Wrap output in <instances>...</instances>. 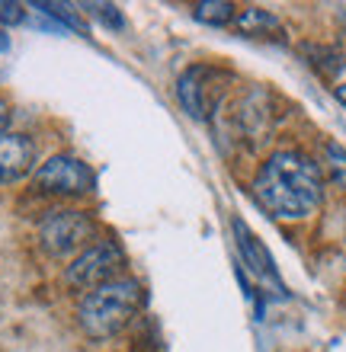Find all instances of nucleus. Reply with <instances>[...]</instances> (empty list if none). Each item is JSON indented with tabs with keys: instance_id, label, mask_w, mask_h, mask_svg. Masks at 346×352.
<instances>
[{
	"instance_id": "nucleus-1",
	"label": "nucleus",
	"mask_w": 346,
	"mask_h": 352,
	"mask_svg": "<svg viewBox=\"0 0 346 352\" xmlns=\"http://www.w3.org/2000/svg\"><path fill=\"white\" fill-rule=\"evenodd\" d=\"M253 199L279 221H305L324 205V170L305 151H272L253 176Z\"/></svg>"
},
{
	"instance_id": "nucleus-2",
	"label": "nucleus",
	"mask_w": 346,
	"mask_h": 352,
	"mask_svg": "<svg viewBox=\"0 0 346 352\" xmlns=\"http://www.w3.org/2000/svg\"><path fill=\"white\" fill-rule=\"evenodd\" d=\"M141 307H144V285L131 276H119L80 298L77 324L90 340H109L138 317Z\"/></svg>"
},
{
	"instance_id": "nucleus-3",
	"label": "nucleus",
	"mask_w": 346,
	"mask_h": 352,
	"mask_svg": "<svg viewBox=\"0 0 346 352\" xmlns=\"http://www.w3.org/2000/svg\"><path fill=\"white\" fill-rule=\"evenodd\" d=\"M96 221L80 208H55L48 212L39 224V243L48 256L65 260V256H77L94 243Z\"/></svg>"
},
{
	"instance_id": "nucleus-4",
	"label": "nucleus",
	"mask_w": 346,
	"mask_h": 352,
	"mask_svg": "<svg viewBox=\"0 0 346 352\" xmlns=\"http://www.w3.org/2000/svg\"><path fill=\"white\" fill-rule=\"evenodd\" d=\"M228 77L231 74L215 65H189L177 77V100L189 119L208 122L215 116L221 106V96H225Z\"/></svg>"
},
{
	"instance_id": "nucleus-5",
	"label": "nucleus",
	"mask_w": 346,
	"mask_h": 352,
	"mask_svg": "<svg viewBox=\"0 0 346 352\" xmlns=\"http://www.w3.org/2000/svg\"><path fill=\"white\" fill-rule=\"evenodd\" d=\"M122 269H125V250L119 247V241L103 237V241H94L87 250L77 253L74 260H71V266H67L65 278L71 288L87 295V292H94V288L119 278Z\"/></svg>"
},
{
	"instance_id": "nucleus-6",
	"label": "nucleus",
	"mask_w": 346,
	"mask_h": 352,
	"mask_svg": "<svg viewBox=\"0 0 346 352\" xmlns=\"http://www.w3.org/2000/svg\"><path fill=\"white\" fill-rule=\"evenodd\" d=\"M32 189L42 195L80 199V195H90L96 189V176L74 154H55L32 170Z\"/></svg>"
},
{
	"instance_id": "nucleus-7",
	"label": "nucleus",
	"mask_w": 346,
	"mask_h": 352,
	"mask_svg": "<svg viewBox=\"0 0 346 352\" xmlns=\"http://www.w3.org/2000/svg\"><path fill=\"white\" fill-rule=\"evenodd\" d=\"M231 228H234V241H237V253H241V260H244V266H247V272H250L260 285L276 288V295H282V292H285V285L279 282V269H276L272 253L266 250V243H263L260 237H257V234H253L250 228L241 221V218H234Z\"/></svg>"
},
{
	"instance_id": "nucleus-8",
	"label": "nucleus",
	"mask_w": 346,
	"mask_h": 352,
	"mask_svg": "<svg viewBox=\"0 0 346 352\" xmlns=\"http://www.w3.org/2000/svg\"><path fill=\"white\" fill-rule=\"evenodd\" d=\"M32 164H36V144L29 135H19V131L0 135V189L29 176Z\"/></svg>"
},
{
	"instance_id": "nucleus-9",
	"label": "nucleus",
	"mask_w": 346,
	"mask_h": 352,
	"mask_svg": "<svg viewBox=\"0 0 346 352\" xmlns=\"http://www.w3.org/2000/svg\"><path fill=\"white\" fill-rule=\"evenodd\" d=\"M234 26H237V32H241V36H250V38H263V36H272V32H282L279 19L272 16L270 10H263V7L237 10Z\"/></svg>"
},
{
	"instance_id": "nucleus-10",
	"label": "nucleus",
	"mask_w": 346,
	"mask_h": 352,
	"mask_svg": "<svg viewBox=\"0 0 346 352\" xmlns=\"http://www.w3.org/2000/svg\"><path fill=\"white\" fill-rule=\"evenodd\" d=\"M193 16L199 23H208V26H234L237 7L228 3V0H199L196 7H193Z\"/></svg>"
},
{
	"instance_id": "nucleus-11",
	"label": "nucleus",
	"mask_w": 346,
	"mask_h": 352,
	"mask_svg": "<svg viewBox=\"0 0 346 352\" xmlns=\"http://www.w3.org/2000/svg\"><path fill=\"white\" fill-rule=\"evenodd\" d=\"M324 173L337 189L346 192V148L337 141H324Z\"/></svg>"
},
{
	"instance_id": "nucleus-12",
	"label": "nucleus",
	"mask_w": 346,
	"mask_h": 352,
	"mask_svg": "<svg viewBox=\"0 0 346 352\" xmlns=\"http://www.w3.org/2000/svg\"><path fill=\"white\" fill-rule=\"evenodd\" d=\"M26 19V7L17 3V0H0V23L3 26H17Z\"/></svg>"
},
{
	"instance_id": "nucleus-13",
	"label": "nucleus",
	"mask_w": 346,
	"mask_h": 352,
	"mask_svg": "<svg viewBox=\"0 0 346 352\" xmlns=\"http://www.w3.org/2000/svg\"><path fill=\"white\" fill-rule=\"evenodd\" d=\"M90 13L103 19L109 29H122V26H125V19H122L119 7H113V3H94V7H90Z\"/></svg>"
},
{
	"instance_id": "nucleus-14",
	"label": "nucleus",
	"mask_w": 346,
	"mask_h": 352,
	"mask_svg": "<svg viewBox=\"0 0 346 352\" xmlns=\"http://www.w3.org/2000/svg\"><path fill=\"white\" fill-rule=\"evenodd\" d=\"M7 125H10V102L0 96V135H7Z\"/></svg>"
},
{
	"instance_id": "nucleus-15",
	"label": "nucleus",
	"mask_w": 346,
	"mask_h": 352,
	"mask_svg": "<svg viewBox=\"0 0 346 352\" xmlns=\"http://www.w3.org/2000/svg\"><path fill=\"white\" fill-rule=\"evenodd\" d=\"M334 96H337V102H340V106H346V84L334 87Z\"/></svg>"
},
{
	"instance_id": "nucleus-16",
	"label": "nucleus",
	"mask_w": 346,
	"mask_h": 352,
	"mask_svg": "<svg viewBox=\"0 0 346 352\" xmlns=\"http://www.w3.org/2000/svg\"><path fill=\"white\" fill-rule=\"evenodd\" d=\"M7 48H10V36H7V32H0V55H3Z\"/></svg>"
}]
</instances>
